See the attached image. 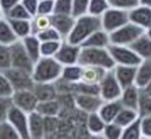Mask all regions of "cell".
<instances>
[{"instance_id":"obj_1","label":"cell","mask_w":151,"mask_h":139,"mask_svg":"<svg viewBox=\"0 0 151 139\" xmlns=\"http://www.w3.org/2000/svg\"><path fill=\"white\" fill-rule=\"evenodd\" d=\"M63 65L55 57H42L34 64L33 78L35 83H55L62 77Z\"/></svg>"},{"instance_id":"obj_2","label":"cell","mask_w":151,"mask_h":139,"mask_svg":"<svg viewBox=\"0 0 151 139\" xmlns=\"http://www.w3.org/2000/svg\"><path fill=\"white\" fill-rule=\"evenodd\" d=\"M99 29H102L101 18L91 15V14H86L84 16L76 19L72 31L70 33L69 37L65 41L81 46V44Z\"/></svg>"},{"instance_id":"obj_3","label":"cell","mask_w":151,"mask_h":139,"mask_svg":"<svg viewBox=\"0 0 151 139\" xmlns=\"http://www.w3.org/2000/svg\"><path fill=\"white\" fill-rule=\"evenodd\" d=\"M78 64L81 66H96L107 71L115 67V61L112 58L108 49L98 48H81Z\"/></svg>"},{"instance_id":"obj_4","label":"cell","mask_w":151,"mask_h":139,"mask_svg":"<svg viewBox=\"0 0 151 139\" xmlns=\"http://www.w3.org/2000/svg\"><path fill=\"white\" fill-rule=\"evenodd\" d=\"M147 31L141 28L139 26L128 22L123 27L119 28L113 33L109 34L111 37V44L114 45H124V46H130L136 40H138L143 34Z\"/></svg>"},{"instance_id":"obj_5","label":"cell","mask_w":151,"mask_h":139,"mask_svg":"<svg viewBox=\"0 0 151 139\" xmlns=\"http://www.w3.org/2000/svg\"><path fill=\"white\" fill-rule=\"evenodd\" d=\"M107 49H108L113 60L115 61V65L136 66L137 67L142 63V58L132 50L130 46L111 44Z\"/></svg>"},{"instance_id":"obj_6","label":"cell","mask_w":151,"mask_h":139,"mask_svg":"<svg viewBox=\"0 0 151 139\" xmlns=\"http://www.w3.org/2000/svg\"><path fill=\"white\" fill-rule=\"evenodd\" d=\"M129 21V12L122 11L111 7L108 11L105 12V14L101 16V26L105 31L108 34L117 30L119 28L127 24Z\"/></svg>"},{"instance_id":"obj_7","label":"cell","mask_w":151,"mask_h":139,"mask_svg":"<svg viewBox=\"0 0 151 139\" xmlns=\"http://www.w3.org/2000/svg\"><path fill=\"white\" fill-rule=\"evenodd\" d=\"M99 87H100V96L105 102L119 100L123 92L121 85L119 83V81L114 74L113 70L107 71L106 76L99 83Z\"/></svg>"},{"instance_id":"obj_8","label":"cell","mask_w":151,"mask_h":139,"mask_svg":"<svg viewBox=\"0 0 151 139\" xmlns=\"http://www.w3.org/2000/svg\"><path fill=\"white\" fill-rule=\"evenodd\" d=\"M5 73L7 76V78L9 79L15 92L17 91H23V89H33L34 86H35L33 73L30 71L11 67Z\"/></svg>"},{"instance_id":"obj_9","label":"cell","mask_w":151,"mask_h":139,"mask_svg":"<svg viewBox=\"0 0 151 139\" xmlns=\"http://www.w3.org/2000/svg\"><path fill=\"white\" fill-rule=\"evenodd\" d=\"M13 105L23 110L27 114H32L36 111L38 104V100L33 89H23L14 92L13 96L11 98Z\"/></svg>"},{"instance_id":"obj_10","label":"cell","mask_w":151,"mask_h":139,"mask_svg":"<svg viewBox=\"0 0 151 139\" xmlns=\"http://www.w3.org/2000/svg\"><path fill=\"white\" fill-rule=\"evenodd\" d=\"M11 48V59H12V67L20 68V70H26V71H33L34 67V61L27 53L23 44L21 41L15 42Z\"/></svg>"},{"instance_id":"obj_11","label":"cell","mask_w":151,"mask_h":139,"mask_svg":"<svg viewBox=\"0 0 151 139\" xmlns=\"http://www.w3.org/2000/svg\"><path fill=\"white\" fill-rule=\"evenodd\" d=\"M7 122L19 132L22 139H29V132H28V124H29V114L24 113L17 107H12Z\"/></svg>"},{"instance_id":"obj_12","label":"cell","mask_w":151,"mask_h":139,"mask_svg":"<svg viewBox=\"0 0 151 139\" xmlns=\"http://www.w3.org/2000/svg\"><path fill=\"white\" fill-rule=\"evenodd\" d=\"M80 51H81L80 45H76V44H72L68 41H63L55 58L63 66L75 65V64H78V61H79Z\"/></svg>"},{"instance_id":"obj_13","label":"cell","mask_w":151,"mask_h":139,"mask_svg":"<svg viewBox=\"0 0 151 139\" xmlns=\"http://www.w3.org/2000/svg\"><path fill=\"white\" fill-rule=\"evenodd\" d=\"M75 107L86 115L98 113L104 104V100L100 95H84V94H73Z\"/></svg>"},{"instance_id":"obj_14","label":"cell","mask_w":151,"mask_h":139,"mask_svg":"<svg viewBox=\"0 0 151 139\" xmlns=\"http://www.w3.org/2000/svg\"><path fill=\"white\" fill-rule=\"evenodd\" d=\"M28 132L29 139H47L45 117L40 115L37 111L29 114Z\"/></svg>"},{"instance_id":"obj_15","label":"cell","mask_w":151,"mask_h":139,"mask_svg":"<svg viewBox=\"0 0 151 139\" xmlns=\"http://www.w3.org/2000/svg\"><path fill=\"white\" fill-rule=\"evenodd\" d=\"M129 21L139 26L145 31L151 28V7L138 5L129 11Z\"/></svg>"},{"instance_id":"obj_16","label":"cell","mask_w":151,"mask_h":139,"mask_svg":"<svg viewBox=\"0 0 151 139\" xmlns=\"http://www.w3.org/2000/svg\"><path fill=\"white\" fill-rule=\"evenodd\" d=\"M114 74L119 83L121 85L122 89L128 88L132 85H135V79H136V66H124V65H115L113 68Z\"/></svg>"},{"instance_id":"obj_17","label":"cell","mask_w":151,"mask_h":139,"mask_svg":"<svg viewBox=\"0 0 151 139\" xmlns=\"http://www.w3.org/2000/svg\"><path fill=\"white\" fill-rule=\"evenodd\" d=\"M52 27L62 35L63 40L65 41L70 33L72 31V28L75 26L76 19L72 15H62V14H54L51 16Z\"/></svg>"},{"instance_id":"obj_18","label":"cell","mask_w":151,"mask_h":139,"mask_svg":"<svg viewBox=\"0 0 151 139\" xmlns=\"http://www.w3.org/2000/svg\"><path fill=\"white\" fill-rule=\"evenodd\" d=\"M139 96H141V88H138L136 85H132L130 87L123 89L122 95L119 100L123 108H129L137 111Z\"/></svg>"},{"instance_id":"obj_19","label":"cell","mask_w":151,"mask_h":139,"mask_svg":"<svg viewBox=\"0 0 151 139\" xmlns=\"http://www.w3.org/2000/svg\"><path fill=\"white\" fill-rule=\"evenodd\" d=\"M111 45V37L107 31L104 29H99L93 33L87 40L81 44V48H98V49H107Z\"/></svg>"},{"instance_id":"obj_20","label":"cell","mask_w":151,"mask_h":139,"mask_svg":"<svg viewBox=\"0 0 151 139\" xmlns=\"http://www.w3.org/2000/svg\"><path fill=\"white\" fill-rule=\"evenodd\" d=\"M33 91L37 98L38 102L56 100L59 96L56 82L55 83H35Z\"/></svg>"},{"instance_id":"obj_21","label":"cell","mask_w":151,"mask_h":139,"mask_svg":"<svg viewBox=\"0 0 151 139\" xmlns=\"http://www.w3.org/2000/svg\"><path fill=\"white\" fill-rule=\"evenodd\" d=\"M122 108L123 107H122L120 100L107 101V102H104V104L101 105V108L98 113L102 117V119L108 124V123H113L115 120L116 116L119 115V113L121 111Z\"/></svg>"},{"instance_id":"obj_22","label":"cell","mask_w":151,"mask_h":139,"mask_svg":"<svg viewBox=\"0 0 151 139\" xmlns=\"http://www.w3.org/2000/svg\"><path fill=\"white\" fill-rule=\"evenodd\" d=\"M36 111L45 118L57 117L62 111V103H60L59 99L38 102Z\"/></svg>"},{"instance_id":"obj_23","label":"cell","mask_w":151,"mask_h":139,"mask_svg":"<svg viewBox=\"0 0 151 139\" xmlns=\"http://www.w3.org/2000/svg\"><path fill=\"white\" fill-rule=\"evenodd\" d=\"M107 70L96 67V66H83V76L81 81L86 83L92 85H99L104 77L106 76Z\"/></svg>"},{"instance_id":"obj_24","label":"cell","mask_w":151,"mask_h":139,"mask_svg":"<svg viewBox=\"0 0 151 139\" xmlns=\"http://www.w3.org/2000/svg\"><path fill=\"white\" fill-rule=\"evenodd\" d=\"M106 122L99 115V113H92L86 115V129L90 136H101L105 128Z\"/></svg>"},{"instance_id":"obj_25","label":"cell","mask_w":151,"mask_h":139,"mask_svg":"<svg viewBox=\"0 0 151 139\" xmlns=\"http://www.w3.org/2000/svg\"><path fill=\"white\" fill-rule=\"evenodd\" d=\"M21 42H22L27 53L29 55V57L32 58V60L34 63H36L40 58H42V56H41V44H42V42L40 41V38L36 35L32 34V35L27 36L26 38L21 40Z\"/></svg>"},{"instance_id":"obj_26","label":"cell","mask_w":151,"mask_h":139,"mask_svg":"<svg viewBox=\"0 0 151 139\" xmlns=\"http://www.w3.org/2000/svg\"><path fill=\"white\" fill-rule=\"evenodd\" d=\"M151 81V59L142 60V63L137 66L135 85L138 88H144Z\"/></svg>"},{"instance_id":"obj_27","label":"cell","mask_w":151,"mask_h":139,"mask_svg":"<svg viewBox=\"0 0 151 139\" xmlns=\"http://www.w3.org/2000/svg\"><path fill=\"white\" fill-rule=\"evenodd\" d=\"M130 48L142 58V60L151 59V38L147 35V33L135 41Z\"/></svg>"},{"instance_id":"obj_28","label":"cell","mask_w":151,"mask_h":139,"mask_svg":"<svg viewBox=\"0 0 151 139\" xmlns=\"http://www.w3.org/2000/svg\"><path fill=\"white\" fill-rule=\"evenodd\" d=\"M18 37L13 31V28L7 18L0 20V44L11 46L15 42H18Z\"/></svg>"},{"instance_id":"obj_29","label":"cell","mask_w":151,"mask_h":139,"mask_svg":"<svg viewBox=\"0 0 151 139\" xmlns=\"http://www.w3.org/2000/svg\"><path fill=\"white\" fill-rule=\"evenodd\" d=\"M81 76H83V66L79 64L75 65H68L63 67V72H62V77L60 80L75 85L77 82L81 81Z\"/></svg>"},{"instance_id":"obj_30","label":"cell","mask_w":151,"mask_h":139,"mask_svg":"<svg viewBox=\"0 0 151 139\" xmlns=\"http://www.w3.org/2000/svg\"><path fill=\"white\" fill-rule=\"evenodd\" d=\"M18 40L21 41L33 34L32 20H8Z\"/></svg>"},{"instance_id":"obj_31","label":"cell","mask_w":151,"mask_h":139,"mask_svg":"<svg viewBox=\"0 0 151 139\" xmlns=\"http://www.w3.org/2000/svg\"><path fill=\"white\" fill-rule=\"evenodd\" d=\"M138 118H139V115L136 110L129 109V108H122L121 111L119 113V115L116 116L114 123H116L121 128H126Z\"/></svg>"},{"instance_id":"obj_32","label":"cell","mask_w":151,"mask_h":139,"mask_svg":"<svg viewBox=\"0 0 151 139\" xmlns=\"http://www.w3.org/2000/svg\"><path fill=\"white\" fill-rule=\"evenodd\" d=\"M52 16V15H51ZM51 16L49 15H41L36 14L35 16L32 18V28H33V34L37 35L40 33H42L43 30L52 27V21Z\"/></svg>"},{"instance_id":"obj_33","label":"cell","mask_w":151,"mask_h":139,"mask_svg":"<svg viewBox=\"0 0 151 139\" xmlns=\"http://www.w3.org/2000/svg\"><path fill=\"white\" fill-rule=\"evenodd\" d=\"M142 129H141V117L136 119L130 125L123 128L121 139H142Z\"/></svg>"},{"instance_id":"obj_34","label":"cell","mask_w":151,"mask_h":139,"mask_svg":"<svg viewBox=\"0 0 151 139\" xmlns=\"http://www.w3.org/2000/svg\"><path fill=\"white\" fill-rule=\"evenodd\" d=\"M73 94H84V95H100L99 85H92L86 82H77L73 85Z\"/></svg>"},{"instance_id":"obj_35","label":"cell","mask_w":151,"mask_h":139,"mask_svg":"<svg viewBox=\"0 0 151 139\" xmlns=\"http://www.w3.org/2000/svg\"><path fill=\"white\" fill-rule=\"evenodd\" d=\"M111 8L107 0H90L88 6V14L101 18L106 11Z\"/></svg>"},{"instance_id":"obj_36","label":"cell","mask_w":151,"mask_h":139,"mask_svg":"<svg viewBox=\"0 0 151 139\" xmlns=\"http://www.w3.org/2000/svg\"><path fill=\"white\" fill-rule=\"evenodd\" d=\"M6 18L8 20H32L33 16L28 13L22 4H19L6 13Z\"/></svg>"},{"instance_id":"obj_37","label":"cell","mask_w":151,"mask_h":139,"mask_svg":"<svg viewBox=\"0 0 151 139\" xmlns=\"http://www.w3.org/2000/svg\"><path fill=\"white\" fill-rule=\"evenodd\" d=\"M63 41H51V42H42L41 44V56L42 57H55L62 45Z\"/></svg>"},{"instance_id":"obj_38","label":"cell","mask_w":151,"mask_h":139,"mask_svg":"<svg viewBox=\"0 0 151 139\" xmlns=\"http://www.w3.org/2000/svg\"><path fill=\"white\" fill-rule=\"evenodd\" d=\"M14 92L15 91L6 73L0 71V98H12Z\"/></svg>"},{"instance_id":"obj_39","label":"cell","mask_w":151,"mask_h":139,"mask_svg":"<svg viewBox=\"0 0 151 139\" xmlns=\"http://www.w3.org/2000/svg\"><path fill=\"white\" fill-rule=\"evenodd\" d=\"M137 113H138L139 117L151 116V96L144 94L142 91H141V96H139V103H138Z\"/></svg>"},{"instance_id":"obj_40","label":"cell","mask_w":151,"mask_h":139,"mask_svg":"<svg viewBox=\"0 0 151 139\" xmlns=\"http://www.w3.org/2000/svg\"><path fill=\"white\" fill-rule=\"evenodd\" d=\"M90 0H72V16L77 19L88 14Z\"/></svg>"},{"instance_id":"obj_41","label":"cell","mask_w":151,"mask_h":139,"mask_svg":"<svg viewBox=\"0 0 151 139\" xmlns=\"http://www.w3.org/2000/svg\"><path fill=\"white\" fill-rule=\"evenodd\" d=\"M11 67H12L11 48L7 46V45H1L0 44V71L6 72Z\"/></svg>"},{"instance_id":"obj_42","label":"cell","mask_w":151,"mask_h":139,"mask_svg":"<svg viewBox=\"0 0 151 139\" xmlns=\"http://www.w3.org/2000/svg\"><path fill=\"white\" fill-rule=\"evenodd\" d=\"M123 128L117 125L116 123H108L106 124V128L102 132V137L105 139H121Z\"/></svg>"},{"instance_id":"obj_43","label":"cell","mask_w":151,"mask_h":139,"mask_svg":"<svg viewBox=\"0 0 151 139\" xmlns=\"http://www.w3.org/2000/svg\"><path fill=\"white\" fill-rule=\"evenodd\" d=\"M0 139H22L19 132L6 120L0 123Z\"/></svg>"},{"instance_id":"obj_44","label":"cell","mask_w":151,"mask_h":139,"mask_svg":"<svg viewBox=\"0 0 151 139\" xmlns=\"http://www.w3.org/2000/svg\"><path fill=\"white\" fill-rule=\"evenodd\" d=\"M107 1L111 7L122 9V11H128V12L139 5L138 0H107Z\"/></svg>"},{"instance_id":"obj_45","label":"cell","mask_w":151,"mask_h":139,"mask_svg":"<svg viewBox=\"0 0 151 139\" xmlns=\"http://www.w3.org/2000/svg\"><path fill=\"white\" fill-rule=\"evenodd\" d=\"M54 14L72 15V0H55Z\"/></svg>"},{"instance_id":"obj_46","label":"cell","mask_w":151,"mask_h":139,"mask_svg":"<svg viewBox=\"0 0 151 139\" xmlns=\"http://www.w3.org/2000/svg\"><path fill=\"white\" fill-rule=\"evenodd\" d=\"M41 42H51V41H64L62 35L57 31L54 27H50L45 30H43L42 33H40L36 35Z\"/></svg>"},{"instance_id":"obj_47","label":"cell","mask_w":151,"mask_h":139,"mask_svg":"<svg viewBox=\"0 0 151 139\" xmlns=\"http://www.w3.org/2000/svg\"><path fill=\"white\" fill-rule=\"evenodd\" d=\"M55 13V0H40L37 14L41 15H54Z\"/></svg>"},{"instance_id":"obj_48","label":"cell","mask_w":151,"mask_h":139,"mask_svg":"<svg viewBox=\"0 0 151 139\" xmlns=\"http://www.w3.org/2000/svg\"><path fill=\"white\" fill-rule=\"evenodd\" d=\"M12 107H13V102L11 98H0V123L7 120Z\"/></svg>"},{"instance_id":"obj_49","label":"cell","mask_w":151,"mask_h":139,"mask_svg":"<svg viewBox=\"0 0 151 139\" xmlns=\"http://www.w3.org/2000/svg\"><path fill=\"white\" fill-rule=\"evenodd\" d=\"M21 4L23 5V7L28 11V13L32 16H35L37 14V8L40 0H21Z\"/></svg>"},{"instance_id":"obj_50","label":"cell","mask_w":151,"mask_h":139,"mask_svg":"<svg viewBox=\"0 0 151 139\" xmlns=\"http://www.w3.org/2000/svg\"><path fill=\"white\" fill-rule=\"evenodd\" d=\"M141 129L144 138H151V116L141 117Z\"/></svg>"},{"instance_id":"obj_51","label":"cell","mask_w":151,"mask_h":139,"mask_svg":"<svg viewBox=\"0 0 151 139\" xmlns=\"http://www.w3.org/2000/svg\"><path fill=\"white\" fill-rule=\"evenodd\" d=\"M19 4H21V0H0V5L5 12V15L8 11H11L13 7H15Z\"/></svg>"},{"instance_id":"obj_52","label":"cell","mask_w":151,"mask_h":139,"mask_svg":"<svg viewBox=\"0 0 151 139\" xmlns=\"http://www.w3.org/2000/svg\"><path fill=\"white\" fill-rule=\"evenodd\" d=\"M141 91H142L144 94H147V95L151 96V81L147 85V86H145V87H144V88H142Z\"/></svg>"},{"instance_id":"obj_53","label":"cell","mask_w":151,"mask_h":139,"mask_svg":"<svg viewBox=\"0 0 151 139\" xmlns=\"http://www.w3.org/2000/svg\"><path fill=\"white\" fill-rule=\"evenodd\" d=\"M138 1H139V5L151 7V0H138Z\"/></svg>"},{"instance_id":"obj_54","label":"cell","mask_w":151,"mask_h":139,"mask_svg":"<svg viewBox=\"0 0 151 139\" xmlns=\"http://www.w3.org/2000/svg\"><path fill=\"white\" fill-rule=\"evenodd\" d=\"M4 18H6V15H5V12H4V9H2V7L0 5V20L4 19Z\"/></svg>"},{"instance_id":"obj_55","label":"cell","mask_w":151,"mask_h":139,"mask_svg":"<svg viewBox=\"0 0 151 139\" xmlns=\"http://www.w3.org/2000/svg\"><path fill=\"white\" fill-rule=\"evenodd\" d=\"M90 139H105L102 136H91V138Z\"/></svg>"},{"instance_id":"obj_56","label":"cell","mask_w":151,"mask_h":139,"mask_svg":"<svg viewBox=\"0 0 151 139\" xmlns=\"http://www.w3.org/2000/svg\"><path fill=\"white\" fill-rule=\"evenodd\" d=\"M147 35H148V36L151 38V28L149 29V30H147Z\"/></svg>"},{"instance_id":"obj_57","label":"cell","mask_w":151,"mask_h":139,"mask_svg":"<svg viewBox=\"0 0 151 139\" xmlns=\"http://www.w3.org/2000/svg\"><path fill=\"white\" fill-rule=\"evenodd\" d=\"M142 139H151V138H144V137H143V138H142Z\"/></svg>"}]
</instances>
